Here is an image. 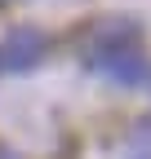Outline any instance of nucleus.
I'll return each instance as SVG.
<instances>
[{
  "label": "nucleus",
  "mask_w": 151,
  "mask_h": 159,
  "mask_svg": "<svg viewBox=\"0 0 151 159\" xmlns=\"http://www.w3.org/2000/svg\"><path fill=\"white\" fill-rule=\"evenodd\" d=\"M89 66H98L102 75H111L116 84H142V80H151V66L147 57L124 49V44H98L89 53Z\"/></svg>",
  "instance_id": "f257e3e1"
},
{
  "label": "nucleus",
  "mask_w": 151,
  "mask_h": 159,
  "mask_svg": "<svg viewBox=\"0 0 151 159\" xmlns=\"http://www.w3.org/2000/svg\"><path fill=\"white\" fill-rule=\"evenodd\" d=\"M45 49H49L45 31H36V27H13L5 40H0V71H31V66L45 57Z\"/></svg>",
  "instance_id": "f03ea898"
},
{
  "label": "nucleus",
  "mask_w": 151,
  "mask_h": 159,
  "mask_svg": "<svg viewBox=\"0 0 151 159\" xmlns=\"http://www.w3.org/2000/svg\"><path fill=\"white\" fill-rule=\"evenodd\" d=\"M124 159H151V124H138V128H134Z\"/></svg>",
  "instance_id": "7ed1b4c3"
},
{
  "label": "nucleus",
  "mask_w": 151,
  "mask_h": 159,
  "mask_svg": "<svg viewBox=\"0 0 151 159\" xmlns=\"http://www.w3.org/2000/svg\"><path fill=\"white\" fill-rule=\"evenodd\" d=\"M0 159H18V155H13V150H9V146H0Z\"/></svg>",
  "instance_id": "20e7f679"
}]
</instances>
